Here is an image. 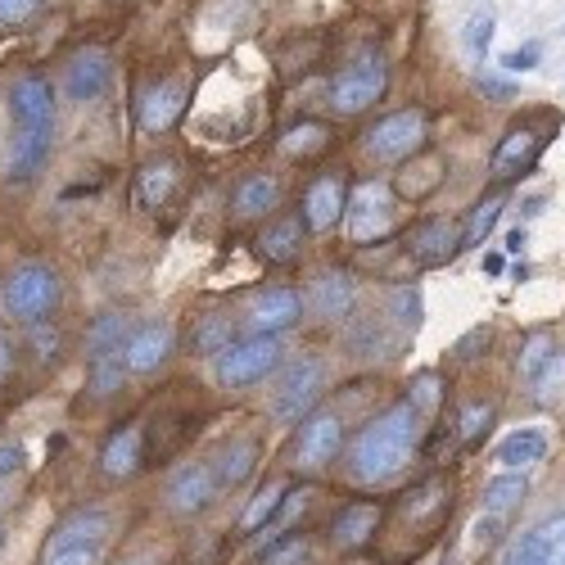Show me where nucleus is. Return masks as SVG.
<instances>
[{"label":"nucleus","instance_id":"1","mask_svg":"<svg viewBox=\"0 0 565 565\" xmlns=\"http://www.w3.org/2000/svg\"><path fill=\"white\" fill-rule=\"evenodd\" d=\"M420 430H426V420L412 412L407 398L390 403L385 412H375L344 448L349 480L353 484H394V480H403V470L412 466V457L420 448Z\"/></svg>","mask_w":565,"mask_h":565},{"label":"nucleus","instance_id":"2","mask_svg":"<svg viewBox=\"0 0 565 565\" xmlns=\"http://www.w3.org/2000/svg\"><path fill=\"white\" fill-rule=\"evenodd\" d=\"M109 530H114V521L105 507H96V502L77 507L51 530V539L41 543L36 565H100L105 547H109Z\"/></svg>","mask_w":565,"mask_h":565},{"label":"nucleus","instance_id":"3","mask_svg":"<svg viewBox=\"0 0 565 565\" xmlns=\"http://www.w3.org/2000/svg\"><path fill=\"white\" fill-rule=\"evenodd\" d=\"M64 303V280L45 263H19L0 280V317L14 326H41L51 321Z\"/></svg>","mask_w":565,"mask_h":565},{"label":"nucleus","instance_id":"4","mask_svg":"<svg viewBox=\"0 0 565 565\" xmlns=\"http://www.w3.org/2000/svg\"><path fill=\"white\" fill-rule=\"evenodd\" d=\"M321 394H326V358L308 353V358H295V362L280 366L267 412H271L276 426H299L308 412H317Z\"/></svg>","mask_w":565,"mask_h":565},{"label":"nucleus","instance_id":"5","mask_svg":"<svg viewBox=\"0 0 565 565\" xmlns=\"http://www.w3.org/2000/svg\"><path fill=\"white\" fill-rule=\"evenodd\" d=\"M286 362V344H280V335H241L235 344H226L213 362V375H217V385L231 390V394H241L258 381H267V375Z\"/></svg>","mask_w":565,"mask_h":565},{"label":"nucleus","instance_id":"6","mask_svg":"<svg viewBox=\"0 0 565 565\" xmlns=\"http://www.w3.org/2000/svg\"><path fill=\"white\" fill-rule=\"evenodd\" d=\"M394 185L390 181H358L349 191V204H344V231L353 245H381L385 235L394 231Z\"/></svg>","mask_w":565,"mask_h":565},{"label":"nucleus","instance_id":"7","mask_svg":"<svg viewBox=\"0 0 565 565\" xmlns=\"http://www.w3.org/2000/svg\"><path fill=\"white\" fill-rule=\"evenodd\" d=\"M390 90V64L385 55H358L353 64H344L331 86H326V105L335 114H362L371 109Z\"/></svg>","mask_w":565,"mask_h":565},{"label":"nucleus","instance_id":"8","mask_svg":"<svg viewBox=\"0 0 565 565\" xmlns=\"http://www.w3.org/2000/svg\"><path fill=\"white\" fill-rule=\"evenodd\" d=\"M426 140H430V118L420 109H398V114L375 122L362 146H366L371 159H381V163H407L412 154L426 150Z\"/></svg>","mask_w":565,"mask_h":565},{"label":"nucleus","instance_id":"9","mask_svg":"<svg viewBox=\"0 0 565 565\" xmlns=\"http://www.w3.org/2000/svg\"><path fill=\"white\" fill-rule=\"evenodd\" d=\"M344 452V420H340V412H308L303 420H299V430H295V444H290V461L303 470H326L335 457Z\"/></svg>","mask_w":565,"mask_h":565},{"label":"nucleus","instance_id":"10","mask_svg":"<svg viewBox=\"0 0 565 565\" xmlns=\"http://www.w3.org/2000/svg\"><path fill=\"white\" fill-rule=\"evenodd\" d=\"M299 321H303V295L295 286H267L245 308L249 335H286Z\"/></svg>","mask_w":565,"mask_h":565},{"label":"nucleus","instance_id":"11","mask_svg":"<svg viewBox=\"0 0 565 565\" xmlns=\"http://www.w3.org/2000/svg\"><path fill=\"white\" fill-rule=\"evenodd\" d=\"M217 493H222L217 466L213 461H191V466H181L177 476L168 480L163 502H168L172 515H200V511H209L217 502Z\"/></svg>","mask_w":565,"mask_h":565},{"label":"nucleus","instance_id":"12","mask_svg":"<svg viewBox=\"0 0 565 565\" xmlns=\"http://www.w3.org/2000/svg\"><path fill=\"white\" fill-rule=\"evenodd\" d=\"M60 86H64V96L73 105H96V100H105V90L114 86V60L90 45V51H82V55L68 60Z\"/></svg>","mask_w":565,"mask_h":565},{"label":"nucleus","instance_id":"13","mask_svg":"<svg viewBox=\"0 0 565 565\" xmlns=\"http://www.w3.org/2000/svg\"><path fill=\"white\" fill-rule=\"evenodd\" d=\"M344 204H349V185L340 172H321L308 181V191H303V226L312 235H326V231H335L344 222Z\"/></svg>","mask_w":565,"mask_h":565},{"label":"nucleus","instance_id":"14","mask_svg":"<svg viewBox=\"0 0 565 565\" xmlns=\"http://www.w3.org/2000/svg\"><path fill=\"white\" fill-rule=\"evenodd\" d=\"M181 191V163L177 159H150L131 177V204L140 213H163Z\"/></svg>","mask_w":565,"mask_h":565},{"label":"nucleus","instance_id":"15","mask_svg":"<svg viewBox=\"0 0 565 565\" xmlns=\"http://www.w3.org/2000/svg\"><path fill=\"white\" fill-rule=\"evenodd\" d=\"M303 308H308L317 321H349V312L358 308V280H353L349 271H340V267L312 276Z\"/></svg>","mask_w":565,"mask_h":565},{"label":"nucleus","instance_id":"16","mask_svg":"<svg viewBox=\"0 0 565 565\" xmlns=\"http://www.w3.org/2000/svg\"><path fill=\"white\" fill-rule=\"evenodd\" d=\"M140 466H146V430H140L136 420H122V426L109 430V439L100 448V476L118 484V480L140 476Z\"/></svg>","mask_w":565,"mask_h":565},{"label":"nucleus","instance_id":"17","mask_svg":"<svg viewBox=\"0 0 565 565\" xmlns=\"http://www.w3.org/2000/svg\"><path fill=\"white\" fill-rule=\"evenodd\" d=\"M172 349H177V331H172V326L168 321H146L140 331L127 335L122 362H127L131 375H154L172 358Z\"/></svg>","mask_w":565,"mask_h":565},{"label":"nucleus","instance_id":"18","mask_svg":"<svg viewBox=\"0 0 565 565\" xmlns=\"http://www.w3.org/2000/svg\"><path fill=\"white\" fill-rule=\"evenodd\" d=\"M381 521H385L381 502H344L331 515V525H326V539H331L335 552H358V547H366L375 539Z\"/></svg>","mask_w":565,"mask_h":565},{"label":"nucleus","instance_id":"19","mask_svg":"<svg viewBox=\"0 0 565 565\" xmlns=\"http://www.w3.org/2000/svg\"><path fill=\"white\" fill-rule=\"evenodd\" d=\"M51 140H55V127H14L10 136V150H6V181L10 185H23L41 172V163L51 159Z\"/></svg>","mask_w":565,"mask_h":565},{"label":"nucleus","instance_id":"20","mask_svg":"<svg viewBox=\"0 0 565 565\" xmlns=\"http://www.w3.org/2000/svg\"><path fill=\"white\" fill-rule=\"evenodd\" d=\"M181 109H185V82L168 77V82H154L146 96L136 100V122L146 136H163L181 122Z\"/></svg>","mask_w":565,"mask_h":565},{"label":"nucleus","instance_id":"21","mask_svg":"<svg viewBox=\"0 0 565 565\" xmlns=\"http://www.w3.org/2000/svg\"><path fill=\"white\" fill-rule=\"evenodd\" d=\"M502 565H565V511L539 521L521 543L507 552Z\"/></svg>","mask_w":565,"mask_h":565},{"label":"nucleus","instance_id":"22","mask_svg":"<svg viewBox=\"0 0 565 565\" xmlns=\"http://www.w3.org/2000/svg\"><path fill=\"white\" fill-rule=\"evenodd\" d=\"M543 136H547V131H539V127H511V131L498 140V146H493L489 172H493L498 181H511V177L530 172V163H534L539 150H543Z\"/></svg>","mask_w":565,"mask_h":565},{"label":"nucleus","instance_id":"23","mask_svg":"<svg viewBox=\"0 0 565 565\" xmlns=\"http://www.w3.org/2000/svg\"><path fill=\"white\" fill-rule=\"evenodd\" d=\"M14 127H55V86L45 77H19L10 86Z\"/></svg>","mask_w":565,"mask_h":565},{"label":"nucleus","instance_id":"24","mask_svg":"<svg viewBox=\"0 0 565 565\" xmlns=\"http://www.w3.org/2000/svg\"><path fill=\"white\" fill-rule=\"evenodd\" d=\"M407 254L412 263L420 267H439L457 254V226L448 217H420L412 231H407Z\"/></svg>","mask_w":565,"mask_h":565},{"label":"nucleus","instance_id":"25","mask_svg":"<svg viewBox=\"0 0 565 565\" xmlns=\"http://www.w3.org/2000/svg\"><path fill=\"white\" fill-rule=\"evenodd\" d=\"M448 480H426L420 489L403 493L398 502V521L407 530H420V534H430L435 525H444V515H448Z\"/></svg>","mask_w":565,"mask_h":565},{"label":"nucleus","instance_id":"26","mask_svg":"<svg viewBox=\"0 0 565 565\" xmlns=\"http://www.w3.org/2000/svg\"><path fill=\"white\" fill-rule=\"evenodd\" d=\"M444 177H448L444 154L420 150V154H412L407 163H398L394 195H398V200H430V195L439 191V185H444Z\"/></svg>","mask_w":565,"mask_h":565},{"label":"nucleus","instance_id":"27","mask_svg":"<svg viewBox=\"0 0 565 565\" xmlns=\"http://www.w3.org/2000/svg\"><path fill=\"white\" fill-rule=\"evenodd\" d=\"M276 204H280V181L267 177V172L245 177L241 185H235V195H231V213L241 217V222H258V217H267Z\"/></svg>","mask_w":565,"mask_h":565},{"label":"nucleus","instance_id":"28","mask_svg":"<svg viewBox=\"0 0 565 565\" xmlns=\"http://www.w3.org/2000/svg\"><path fill=\"white\" fill-rule=\"evenodd\" d=\"M530 498V470H511V476H493L480 493V511L484 515H498V521H511L515 511L525 507Z\"/></svg>","mask_w":565,"mask_h":565},{"label":"nucleus","instance_id":"29","mask_svg":"<svg viewBox=\"0 0 565 565\" xmlns=\"http://www.w3.org/2000/svg\"><path fill=\"white\" fill-rule=\"evenodd\" d=\"M258 457H263V444L254 439V435H245V439H231L217 457H213V466H217V480H222V489H235V484H245L254 470H258Z\"/></svg>","mask_w":565,"mask_h":565},{"label":"nucleus","instance_id":"30","mask_svg":"<svg viewBox=\"0 0 565 565\" xmlns=\"http://www.w3.org/2000/svg\"><path fill=\"white\" fill-rule=\"evenodd\" d=\"M547 430L543 426H525V430H511L498 448H493V457L502 461V466H511V470H530V466H539L543 457H547Z\"/></svg>","mask_w":565,"mask_h":565},{"label":"nucleus","instance_id":"31","mask_svg":"<svg viewBox=\"0 0 565 565\" xmlns=\"http://www.w3.org/2000/svg\"><path fill=\"white\" fill-rule=\"evenodd\" d=\"M303 222H295V217H276V222H267L263 231H258V258H267V263H295L299 258V249H303Z\"/></svg>","mask_w":565,"mask_h":565},{"label":"nucleus","instance_id":"32","mask_svg":"<svg viewBox=\"0 0 565 565\" xmlns=\"http://www.w3.org/2000/svg\"><path fill=\"white\" fill-rule=\"evenodd\" d=\"M502 204H507V195L498 191V195H484L476 209H470L466 222H461V231H457V249H476V245H484V241H489V231H493L498 217H502Z\"/></svg>","mask_w":565,"mask_h":565},{"label":"nucleus","instance_id":"33","mask_svg":"<svg viewBox=\"0 0 565 565\" xmlns=\"http://www.w3.org/2000/svg\"><path fill=\"white\" fill-rule=\"evenodd\" d=\"M127 335H131V326H127L122 312H100V317H90V326H86V353H90V358L122 353Z\"/></svg>","mask_w":565,"mask_h":565},{"label":"nucleus","instance_id":"34","mask_svg":"<svg viewBox=\"0 0 565 565\" xmlns=\"http://www.w3.org/2000/svg\"><path fill=\"white\" fill-rule=\"evenodd\" d=\"M127 362H122V353H100V358H90V375H86V394L90 398H109V394H118L122 385H127Z\"/></svg>","mask_w":565,"mask_h":565},{"label":"nucleus","instance_id":"35","mask_svg":"<svg viewBox=\"0 0 565 565\" xmlns=\"http://www.w3.org/2000/svg\"><path fill=\"white\" fill-rule=\"evenodd\" d=\"M280 502H286V484H263V489L254 493V502L241 511V521H235V530H241V534H258L263 525H271V521H276Z\"/></svg>","mask_w":565,"mask_h":565},{"label":"nucleus","instance_id":"36","mask_svg":"<svg viewBox=\"0 0 565 565\" xmlns=\"http://www.w3.org/2000/svg\"><path fill=\"white\" fill-rule=\"evenodd\" d=\"M326 146H331V127L326 122H299V127H290L286 136H280V154L286 159H312Z\"/></svg>","mask_w":565,"mask_h":565},{"label":"nucleus","instance_id":"37","mask_svg":"<svg viewBox=\"0 0 565 565\" xmlns=\"http://www.w3.org/2000/svg\"><path fill=\"white\" fill-rule=\"evenodd\" d=\"M226 344H235V321L226 312H209L200 326H195V335H191V349L195 353H222Z\"/></svg>","mask_w":565,"mask_h":565},{"label":"nucleus","instance_id":"38","mask_svg":"<svg viewBox=\"0 0 565 565\" xmlns=\"http://www.w3.org/2000/svg\"><path fill=\"white\" fill-rule=\"evenodd\" d=\"M407 403H412V412H416V416H420V420H426V426H430V420H435V412L444 407V381H439L435 371H420L416 381L407 385Z\"/></svg>","mask_w":565,"mask_h":565},{"label":"nucleus","instance_id":"39","mask_svg":"<svg viewBox=\"0 0 565 565\" xmlns=\"http://www.w3.org/2000/svg\"><path fill=\"white\" fill-rule=\"evenodd\" d=\"M317 552H312V539L303 534H276V543L258 556V565H312Z\"/></svg>","mask_w":565,"mask_h":565},{"label":"nucleus","instance_id":"40","mask_svg":"<svg viewBox=\"0 0 565 565\" xmlns=\"http://www.w3.org/2000/svg\"><path fill=\"white\" fill-rule=\"evenodd\" d=\"M493 416H498V407H493V403H466V407L457 412V435H461V448H476V444L493 430Z\"/></svg>","mask_w":565,"mask_h":565},{"label":"nucleus","instance_id":"41","mask_svg":"<svg viewBox=\"0 0 565 565\" xmlns=\"http://www.w3.org/2000/svg\"><path fill=\"white\" fill-rule=\"evenodd\" d=\"M556 358V340L547 331H534L525 344H521V358H515V371H521V381L534 385V375Z\"/></svg>","mask_w":565,"mask_h":565},{"label":"nucleus","instance_id":"42","mask_svg":"<svg viewBox=\"0 0 565 565\" xmlns=\"http://www.w3.org/2000/svg\"><path fill=\"white\" fill-rule=\"evenodd\" d=\"M534 403L539 407H552V403H561L565 398V353H556L539 375H534Z\"/></svg>","mask_w":565,"mask_h":565},{"label":"nucleus","instance_id":"43","mask_svg":"<svg viewBox=\"0 0 565 565\" xmlns=\"http://www.w3.org/2000/svg\"><path fill=\"white\" fill-rule=\"evenodd\" d=\"M493 32H498V19L489 14V10H480V14H470L466 19V28H461V45H466V55H484L489 45H493Z\"/></svg>","mask_w":565,"mask_h":565},{"label":"nucleus","instance_id":"44","mask_svg":"<svg viewBox=\"0 0 565 565\" xmlns=\"http://www.w3.org/2000/svg\"><path fill=\"white\" fill-rule=\"evenodd\" d=\"M385 308H390V312H398V326H403V331H412V326L420 321V295H416L412 286H398V290H390Z\"/></svg>","mask_w":565,"mask_h":565},{"label":"nucleus","instance_id":"45","mask_svg":"<svg viewBox=\"0 0 565 565\" xmlns=\"http://www.w3.org/2000/svg\"><path fill=\"white\" fill-rule=\"evenodd\" d=\"M41 6H45V0H0V28H19V23H28Z\"/></svg>","mask_w":565,"mask_h":565},{"label":"nucleus","instance_id":"46","mask_svg":"<svg viewBox=\"0 0 565 565\" xmlns=\"http://www.w3.org/2000/svg\"><path fill=\"white\" fill-rule=\"evenodd\" d=\"M23 470V448L14 444H0V493H6V484Z\"/></svg>","mask_w":565,"mask_h":565},{"label":"nucleus","instance_id":"47","mask_svg":"<svg viewBox=\"0 0 565 565\" xmlns=\"http://www.w3.org/2000/svg\"><path fill=\"white\" fill-rule=\"evenodd\" d=\"M476 86H480V96H489V100H511V96H515V82H507V77H489V73H480Z\"/></svg>","mask_w":565,"mask_h":565},{"label":"nucleus","instance_id":"48","mask_svg":"<svg viewBox=\"0 0 565 565\" xmlns=\"http://www.w3.org/2000/svg\"><path fill=\"white\" fill-rule=\"evenodd\" d=\"M539 60H543L539 45H521V51H511V55L502 60V68H507V73H525V68H534Z\"/></svg>","mask_w":565,"mask_h":565},{"label":"nucleus","instance_id":"49","mask_svg":"<svg viewBox=\"0 0 565 565\" xmlns=\"http://www.w3.org/2000/svg\"><path fill=\"white\" fill-rule=\"evenodd\" d=\"M10 366H14V349H10V340H6V335H0V381L10 375Z\"/></svg>","mask_w":565,"mask_h":565},{"label":"nucleus","instance_id":"50","mask_svg":"<svg viewBox=\"0 0 565 565\" xmlns=\"http://www.w3.org/2000/svg\"><path fill=\"white\" fill-rule=\"evenodd\" d=\"M484 271L489 276H502L507 271V254H484Z\"/></svg>","mask_w":565,"mask_h":565},{"label":"nucleus","instance_id":"51","mask_svg":"<svg viewBox=\"0 0 565 565\" xmlns=\"http://www.w3.org/2000/svg\"><path fill=\"white\" fill-rule=\"evenodd\" d=\"M0 547H6V525H0Z\"/></svg>","mask_w":565,"mask_h":565}]
</instances>
